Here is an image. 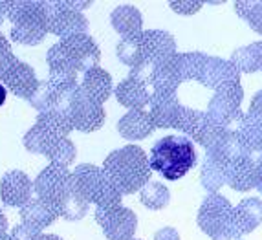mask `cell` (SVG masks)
<instances>
[{"label":"cell","instance_id":"6da1fadb","mask_svg":"<svg viewBox=\"0 0 262 240\" xmlns=\"http://www.w3.org/2000/svg\"><path fill=\"white\" fill-rule=\"evenodd\" d=\"M103 170L123 197L140 192L152 176L149 154H145L140 145L132 143L112 150L103 162Z\"/></svg>","mask_w":262,"mask_h":240},{"label":"cell","instance_id":"7a4b0ae2","mask_svg":"<svg viewBox=\"0 0 262 240\" xmlns=\"http://www.w3.org/2000/svg\"><path fill=\"white\" fill-rule=\"evenodd\" d=\"M149 163L165 180L176 182L196 165V148L187 136H165L152 145Z\"/></svg>","mask_w":262,"mask_h":240},{"label":"cell","instance_id":"3957f363","mask_svg":"<svg viewBox=\"0 0 262 240\" xmlns=\"http://www.w3.org/2000/svg\"><path fill=\"white\" fill-rule=\"evenodd\" d=\"M8 20L11 22V39L22 46H37L50 33L42 0H9Z\"/></svg>","mask_w":262,"mask_h":240},{"label":"cell","instance_id":"277c9868","mask_svg":"<svg viewBox=\"0 0 262 240\" xmlns=\"http://www.w3.org/2000/svg\"><path fill=\"white\" fill-rule=\"evenodd\" d=\"M72 180L77 191L86 198L88 204L96 205V209H108L121 205L123 194L110 182L103 167H97L94 163H81L72 170Z\"/></svg>","mask_w":262,"mask_h":240},{"label":"cell","instance_id":"5b68a950","mask_svg":"<svg viewBox=\"0 0 262 240\" xmlns=\"http://www.w3.org/2000/svg\"><path fill=\"white\" fill-rule=\"evenodd\" d=\"M74 130L70 127V123L66 121L64 116L53 112H40L37 116L35 125L24 134L22 138V145L28 152L31 154H42L48 158L52 152V148L55 147L59 141L66 140L68 134Z\"/></svg>","mask_w":262,"mask_h":240},{"label":"cell","instance_id":"8992f818","mask_svg":"<svg viewBox=\"0 0 262 240\" xmlns=\"http://www.w3.org/2000/svg\"><path fill=\"white\" fill-rule=\"evenodd\" d=\"M244 101V88L241 83H231L219 88L214 96L207 103V118L216 125V127L227 128V130H236L241 121L244 119L241 105Z\"/></svg>","mask_w":262,"mask_h":240},{"label":"cell","instance_id":"52a82bcc","mask_svg":"<svg viewBox=\"0 0 262 240\" xmlns=\"http://www.w3.org/2000/svg\"><path fill=\"white\" fill-rule=\"evenodd\" d=\"M233 211H235V207H233L231 202L227 200L224 194H220V192L207 194V197L204 198V202H202L200 209H198V214H196L198 227H200L207 236L213 238V236L219 235L220 231L235 226V224H233Z\"/></svg>","mask_w":262,"mask_h":240},{"label":"cell","instance_id":"ba28073f","mask_svg":"<svg viewBox=\"0 0 262 240\" xmlns=\"http://www.w3.org/2000/svg\"><path fill=\"white\" fill-rule=\"evenodd\" d=\"M66 121L70 123V127L79 132H96L105 125L106 114L103 105L94 103L90 97L83 94L81 88H77V92L72 97L70 105L64 112Z\"/></svg>","mask_w":262,"mask_h":240},{"label":"cell","instance_id":"9c48e42d","mask_svg":"<svg viewBox=\"0 0 262 240\" xmlns=\"http://www.w3.org/2000/svg\"><path fill=\"white\" fill-rule=\"evenodd\" d=\"M72 184V170L68 167L50 163L33 180V194L53 205L59 213V205Z\"/></svg>","mask_w":262,"mask_h":240},{"label":"cell","instance_id":"30bf717a","mask_svg":"<svg viewBox=\"0 0 262 240\" xmlns=\"http://www.w3.org/2000/svg\"><path fill=\"white\" fill-rule=\"evenodd\" d=\"M94 219L99 224L106 240H134L138 216L128 207L116 205L108 209H96Z\"/></svg>","mask_w":262,"mask_h":240},{"label":"cell","instance_id":"8fae6325","mask_svg":"<svg viewBox=\"0 0 262 240\" xmlns=\"http://www.w3.org/2000/svg\"><path fill=\"white\" fill-rule=\"evenodd\" d=\"M59 44H61L66 57L70 59V62L75 66V70L79 74H86V72L99 66L101 50L96 40H94V37H90L88 33L70 37V39H62L59 40Z\"/></svg>","mask_w":262,"mask_h":240},{"label":"cell","instance_id":"7c38bea8","mask_svg":"<svg viewBox=\"0 0 262 240\" xmlns=\"http://www.w3.org/2000/svg\"><path fill=\"white\" fill-rule=\"evenodd\" d=\"M33 198V180L22 172L11 169L4 172L0 180V200L6 207H24Z\"/></svg>","mask_w":262,"mask_h":240},{"label":"cell","instance_id":"4fadbf2b","mask_svg":"<svg viewBox=\"0 0 262 240\" xmlns=\"http://www.w3.org/2000/svg\"><path fill=\"white\" fill-rule=\"evenodd\" d=\"M141 50L143 61L152 64H162L178 53L176 39L165 30H145L141 31Z\"/></svg>","mask_w":262,"mask_h":240},{"label":"cell","instance_id":"5bb4252c","mask_svg":"<svg viewBox=\"0 0 262 240\" xmlns=\"http://www.w3.org/2000/svg\"><path fill=\"white\" fill-rule=\"evenodd\" d=\"M198 83L207 88H213L214 92L219 88L231 83H241V72L236 70L231 61H226L222 57L207 55L204 66H202Z\"/></svg>","mask_w":262,"mask_h":240},{"label":"cell","instance_id":"9a60e30c","mask_svg":"<svg viewBox=\"0 0 262 240\" xmlns=\"http://www.w3.org/2000/svg\"><path fill=\"white\" fill-rule=\"evenodd\" d=\"M184 105L178 101L176 92H152L149 114L156 128H174Z\"/></svg>","mask_w":262,"mask_h":240},{"label":"cell","instance_id":"2e32d148","mask_svg":"<svg viewBox=\"0 0 262 240\" xmlns=\"http://www.w3.org/2000/svg\"><path fill=\"white\" fill-rule=\"evenodd\" d=\"M88 18L79 11H74L66 6V0H61V8L50 18V33L62 39H70L75 35L88 33Z\"/></svg>","mask_w":262,"mask_h":240},{"label":"cell","instance_id":"e0dca14e","mask_svg":"<svg viewBox=\"0 0 262 240\" xmlns=\"http://www.w3.org/2000/svg\"><path fill=\"white\" fill-rule=\"evenodd\" d=\"M0 83L4 84L6 90L13 94V96L20 97V99H30L33 90L39 84V79L33 70V66L28 62L17 61L0 79Z\"/></svg>","mask_w":262,"mask_h":240},{"label":"cell","instance_id":"ac0fdd59","mask_svg":"<svg viewBox=\"0 0 262 240\" xmlns=\"http://www.w3.org/2000/svg\"><path fill=\"white\" fill-rule=\"evenodd\" d=\"M114 96L119 105H123L128 110H145L150 103L152 90L145 83H140L132 77H125L119 81V84L114 90Z\"/></svg>","mask_w":262,"mask_h":240},{"label":"cell","instance_id":"d6986e66","mask_svg":"<svg viewBox=\"0 0 262 240\" xmlns=\"http://www.w3.org/2000/svg\"><path fill=\"white\" fill-rule=\"evenodd\" d=\"M46 62L50 66V81L53 84H79V72L75 70V66L70 62V59L66 57L64 50L61 48V44L55 42L50 46L48 53H46Z\"/></svg>","mask_w":262,"mask_h":240},{"label":"cell","instance_id":"ffe728a7","mask_svg":"<svg viewBox=\"0 0 262 240\" xmlns=\"http://www.w3.org/2000/svg\"><path fill=\"white\" fill-rule=\"evenodd\" d=\"M244 143L246 156L253 160L255 163H262V116L257 114H244V119L236 128Z\"/></svg>","mask_w":262,"mask_h":240},{"label":"cell","instance_id":"44dd1931","mask_svg":"<svg viewBox=\"0 0 262 240\" xmlns=\"http://www.w3.org/2000/svg\"><path fill=\"white\" fill-rule=\"evenodd\" d=\"M156 130L149 110H128L118 121V132L128 141H140L149 138Z\"/></svg>","mask_w":262,"mask_h":240},{"label":"cell","instance_id":"7402d4cb","mask_svg":"<svg viewBox=\"0 0 262 240\" xmlns=\"http://www.w3.org/2000/svg\"><path fill=\"white\" fill-rule=\"evenodd\" d=\"M79 88H81L84 96L90 97L94 103L103 105V103L114 94L112 75L106 70H103L101 66H97L94 70L83 74V77L79 81Z\"/></svg>","mask_w":262,"mask_h":240},{"label":"cell","instance_id":"603a6c76","mask_svg":"<svg viewBox=\"0 0 262 240\" xmlns=\"http://www.w3.org/2000/svg\"><path fill=\"white\" fill-rule=\"evenodd\" d=\"M255 176H257V163L248 156L236 158L227 163L226 185L236 192H248L255 189Z\"/></svg>","mask_w":262,"mask_h":240},{"label":"cell","instance_id":"cb8c5ba5","mask_svg":"<svg viewBox=\"0 0 262 240\" xmlns=\"http://www.w3.org/2000/svg\"><path fill=\"white\" fill-rule=\"evenodd\" d=\"M233 224L242 235L253 233L262 224V200L257 197L242 198L233 211Z\"/></svg>","mask_w":262,"mask_h":240},{"label":"cell","instance_id":"d4e9b609","mask_svg":"<svg viewBox=\"0 0 262 240\" xmlns=\"http://www.w3.org/2000/svg\"><path fill=\"white\" fill-rule=\"evenodd\" d=\"M59 213L53 205H50L48 202H44L42 198L35 197L31 198L24 207H20V222L30 224V226L37 227L42 231L44 227L52 226L53 222L57 220Z\"/></svg>","mask_w":262,"mask_h":240},{"label":"cell","instance_id":"484cf974","mask_svg":"<svg viewBox=\"0 0 262 240\" xmlns=\"http://www.w3.org/2000/svg\"><path fill=\"white\" fill-rule=\"evenodd\" d=\"M110 24L121 37L138 35L143 31V15L136 6L121 4L110 13Z\"/></svg>","mask_w":262,"mask_h":240},{"label":"cell","instance_id":"4316f807","mask_svg":"<svg viewBox=\"0 0 262 240\" xmlns=\"http://www.w3.org/2000/svg\"><path fill=\"white\" fill-rule=\"evenodd\" d=\"M226 178H227V163L219 160V158L211 156V154H206L200 169L202 187L206 189L209 194L219 192L226 185Z\"/></svg>","mask_w":262,"mask_h":240},{"label":"cell","instance_id":"83f0119b","mask_svg":"<svg viewBox=\"0 0 262 240\" xmlns=\"http://www.w3.org/2000/svg\"><path fill=\"white\" fill-rule=\"evenodd\" d=\"M206 53L202 52H187V53H176L174 57H170V64L178 74L180 81H198L202 66L206 61Z\"/></svg>","mask_w":262,"mask_h":240},{"label":"cell","instance_id":"f1b7e54d","mask_svg":"<svg viewBox=\"0 0 262 240\" xmlns=\"http://www.w3.org/2000/svg\"><path fill=\"white\" fill-rule=\"evenodd\" d=\"M229 61L235 64V68L241 74H253L262 68V40L251 42L248 46L236 48L231 53Z\"/></svg>","mask_w":262,"mask_h":240},{"label":"cell","instance_id":"f546056e","mask_svg":"<svg viewBox=\"0 0 262 240\" xmlns=\"http://www.w3.org/2000/svg\"><path fill=\"white\" fill-rule=\"evenodd\" d=\"M88 209H90V204L77 191V187L74 185V180H72L70 189H68L61 205H59V216L68 220V222H77V220H83L86 216Z\"/></svg>","mask_w":262,"mask_h":240},{"label":"cell","instance_id":"4dcf8cb0","mask_svg":"<svg viewBox=\"0 0 262 240\" xmlns=\"http://www.w3.org/2000/svg\"><path fill=\"white\" fill-rule=\"evenodd\" d=\"M118 59L128 68H134L140 62H143V50H141V33L130 37H121V40L116 46Z\"/></svg>","mask_w":262,"mask_h":240},{"label":"cell","instance_id":"1f68e13d","mask_svg":"<svg viewBox=\"0 0 262 240\" xmlns=\"http://www.w3.org/2000/svg\"><path fill=\"white\" fill-rule=\"evenodd\" d=\"M140 202L150 211L165 209L170 202V191L160 182H149L140 191Z\"/></svg>","mask_w":262,"mask_h":240},{"label":"cell","instance_id":"d6a6232c","mask_svg":"<svg viewBox=\"0 0 262 240\" xmlns=\"http://www.w3.org/2000/svg\"><path fill=\"white\" fill-rule=\"evenodd\" d=\"M235 11L255 33L262 37V0H236Z\"/></svg>","mask_w":262,"mask_h":240},{"label":"cell","instance_id":"836d02e7","mask_svg":"<svg viewBox=\"0 0 262 240\" xmlns=\"http://www.w3.org/2000/svg\"><path fill=\"white\" fill-rule=\"evenodd\" d=\"M30 105L35 110L40 112H50L53 110V103H55V84L46 79V81H39L37 88L33 90L30 99Z\"/></svg>","mask_w":262,"mask_h":240},{"label":"cell","instance_id":"e575fe53","mask_svg":"<svg viewBox=\"0 0 262 240\" xmlns=\"http://www.w3.org/2000/svg\"><path fill=\"white\" fill-rule=\"evenodd\" d=\"M77 156V147L72 140H62L52 148V152L48 154V160L50 163L53 165H61V167H68L72 165V162L75 160Z\"/></svg>","mask_w":262,"mask_h":240},{"label":"cell","instance_id":"d590c367","mask_svg":"<svg viewBox=\"0 0 262 240\" xmlns=\"http://www.w3.org/2000/svg\"><path fill=\"white\" fill-rule=\"evenodd\" d=\"M17 61L18 59L15 57L13 48H11L9 40L0 33V79H2V75H4Z\"/></svg>","mask_w":262,"mask_h":240},{"label":"cell","instance_id":"8d00e7d4","mask_svg":"<svg viewBox=\"0 0 262 240\" xmlns=\"http://www.w3.org/2000/svg\"><path fill=\"white\" fill-rule=\"evenodd\" d=\"M154 74H156V64L152 62H140L138 66L130 68V74L128 77L136 79V81H140V83H145L147 86H152V79H154ZM152 90V88H150Z\"/></svg>","mask_w":262,"mask_h":240},{"label":"cell","instance_id":"74e56055","mask_svg":"<svg viewBox=\"0 0 262 240\" xmlns=\"http://www.w3.org/2000/svg\"><path fill=\"white\" fill-rule=\"evenodd\" d=\"M169 8L178 15H194L204 8V2L200 0H172L169 2Z\"/></svg>","mask_w":262,"mask_h":240},{"label":"cell","instance_id":"f35d334b","mask_svg":"<svg viewBox=\"0 0 262 240\" xmlns=\"http://www.w3.org/2000/svg\"><path fill=\"white\" fill-rule=\"evenodd\" d=\"M39 233H42V231L37 229V227L30 226V224L20 222L13 227V231L9 233V235H11V238L13 240H35Z\"/></svg>","mask_w":262,"mask_h":240},{"label":"cell","instance_id":"ab89813d","mask_svg":"<svg viewBox=\"0 0 262 240\" xmlns=\"http://www.w3.org/2000/svg\"><path fill=\"white\" fill-rule=\"evenodd\" d=\"M211 240H242V233L235 226H231L224 229V231H220L219 235H214Z\"/></svg>","mask_w":262,"mask_h":240},{"label":"cell","instance_id":"60d3db41","mask_svg":"<svg viewBox=\"0 0 262 240\" xmlns=\"http://www.w3.org/2000/svg\"><path fill=\"white\" fill-rule=\"evenodd\" d=\"M154 240H180V233L174 227H162L160 231L154 233Z\"/></svg>","mask_w":262,"mask_h":240},{"label":"cell","instance_id":"b9f144b4","mask_svg":"<svg viewBox=\"0 0 262 240\" xmlns=\"http://www.w3.org/2000/svg\"><path fill=\"white\" fill-rule=\"evenodd\" d=\"M248 112L257 114V116H262V90H258V92L253 96V99H251V103H249Z\"/></svg>","mask_w":262,"mask_h":240},{"label":"cell","instance_id":"7bdbcfd3","mask_svg":"<svg viewBox=\"0 0 262 240\" xmlns=\"http://www.w3.org/2000/svg\"><path fill=\"white\" fill-rule=\"evenodd\" d=\"M8 11H9V0H0V26L8 18Z\"/></svg>","mask_w":262,"mask_h":240},{"label":"cell","instance_id":"ee69618b","mask_svg":"<svg viewBox=\"0 0 262 240\" xmlns=\"http://www.w3.org/2000/svg\"><path fill=\"white\" fill-rule=\"evenodd\" d=\"M255 189L262 194V163L257 165V176H255Z\"/></svg>","mask_w":262,"mask_h":240},{"label":"cell","instance_id":"f6af8a7d","mask_svg":"<svg viewBox=\"0 0 262 240\" xmlns=\"http://www.w3.org/2000/svg\"><path fill=\"white\" fill-rule=\"evenodd\" d=\"M6 233H8V219L0 209V235H6Z\"/></svg>","mask_w":262,"mask_h":240},{"label":"cell","instance_id":"bcb514c9","mask_svg":"<svg viewBox=\"0 0 262 240\" xmlns=\"http://www.w3.org/2000/svg\"><path fill=\"white\" fill-rule=\"evenodd\" d=\"M35 240H62V238L57 235H52V233H39Z\"/></svg>","mask_w":262,"mask_h":240},{"label":"cell","instance_id":"7dc6e473","mask_svg":"<svg viewBox=\"0 0 262 240\" xmlns=\"http://www.w3.org/2000/svg\"><path fill=\"white\" fill-rule=\"evenodd\" d=\"M6 96H8V90H6V86L2 83H0V106L6 103Z\"/></svg>","mask_w":262,"mask_h":240},{"label":"cell","instance_id":"c3c4849f","mask_svg":"<svg viewBox=\"0 0 262 240\" xmlns=\"http://www.w3.org/2000/svg\"><path fill=\"white\" fill-rule=\"evenodd\" d=\"M0 240H13V238H11L9 233H6V235H0Z\"/></svg>","mask_w":262,"mask_h":240},{"label":"cell","instance_id":"681fc988","mask_svg":"<svg viewBox=\"0 0 262 240\" xmlns=\"http://www.w3.org/2000/svg\"><path fill=\"white\" fill-rule=\"evenodd\" d=\"M134 240H136V238H134Z\"/></svg>","mask_w":262,"mask_h":240}]
</instances>
